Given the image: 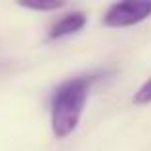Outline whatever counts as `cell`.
Listing matches in <instances>:
<instances>
[{"label": "cell", "instance_id": "cell-1", "mask_svg": "<svg viewBox=\"0 0 151 151\" xmlns=\"http://www.w3.org/2000/svg\"><path fill=\"white\" fill-rule=\"evenodd\" d=\"M90 77H75L61 82L52 96V132L67 138L78 126L90 92Z\"/></svg>", "mask_w": 151, "mask_h": 151}, {"label": "cell", "instance_id": "cell-2", "mask_svg": "<svg viewBox=\"0 0 151 151\" xmlns=\"http://www.w3.org/2000/svg\"><path fill=\"white\" fill-rule=\"evenodd\" d=\"M151 15V2L147 0H126V2H115L107 8L103 15V25L111 29H122L132 27L145 21Z\"/></svg>", "mask_w": 151, "mask_h": 151}, {"label": "cell", "instance_id": "cell-3", "mask_svg": "<svg viewBox=\"0 0 151 151\" xmlns=\"http://www.w3.org/2000/svg\"><path fill=\"white\" fill-rule=\"evenodd\" d=\"M84 25H86V14L84 12H69V14H65L63 17H59L58 21L50 27L48 37L52 40L71 37V35L78 33Z\"/></svg>", "mask_w": 151, "mask_h": 151}, {"label": "cell", "instance_id": "cell-4", "mask_svg": "<svg viewBox=\"0 0 151 151\" xmlns=\"http://www.w3.org/2000/svg\"><path fill=\"white\" fill-rule=\"evenodd\" d=\"M132 101L136 103V105H147V103H151V77L136 90Z\"/></svg>", "mask_w": 151, "mask_h": 151}, {"label": "cell", "instance_id": "cell-5", "mask_svg": "<svg viewBox=\"0 0 151 151\" xmlns=\"http://www.w3.org/2000/svg\"><path fill=\"white\" fill-rule=\"evenodd\" d=\"M23 8L27 10H35V12H54V10H59V8L65 6V2H21Z\"/></svg>", "mask_w": 151, "mask_h": 151}]
</instances>
